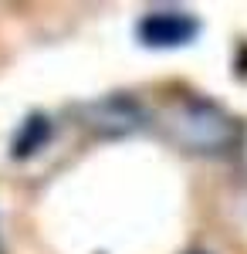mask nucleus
Instances as JSON below:
<instances>
[{
  "instance_id": "3",
  "label": "nucleus",
  "mask_w": 247,
  "mask_h": 254,
  "mask_svg": "<svg viewBox=\"0 0 247 254\" xmlns=\"http://www.w3.org/2000/svg\"><path fill=\"white\" fill-rule=\"evenodd\" d=\"M48 132H51V126H48V119H27L24 122V129H20L17 142H14V156H31V153H38L41 146H44V139H48Z\"/></svg>"
},
{
  "instance_id": "4",
  "label": "nucleus",
  "mask_w": 247,
  "mask_h": 254,
  "mask_svg": "<svg viewBox=\"0 0 247 254\" xmlns=\"http://www.w3.org/2000/svg\"><path fill=\"white\" fill-rule=\"evenodd\" d=\"M95 112H102V126H105V119H109V122H119V129H132V126H135V116H139V109H135L132 102H125V98H109V102H98Z\"/></svg>"
},
{
  "instance_id": "1",
  "label": "nucleus",
  "mask_w": 247,
  "mask_h": 254,
  "mask_svg": "<svg viewBox=\"0 0 247 254\" xmlns=\"http://www.w3.org/2000/svg\"><path fill=\"white\" fill-rule=\"evenodd\" d=\"M200 34V20L180 10H156L139 20V41L149 48H180Z\"/></svg>"
},
{
  "instance_id": "2",
  "label": "nucleus",
  "mask_w": 247,
  "mask_h": 254,
  "mask_svg": "<svg viewBox=\"0 0 247 254\" xmlns=\"http://www.w3.org/2000/svg\"><path fill=\"white\" fill-rule=\"evenodd\" d=\"M196 129H207V136H210L213 146L230 136L227 119L220 116L217 109H210V105H190V109H186V116H183V132H186V139L196 136Z\"/></svg>"
}]
</instances>
